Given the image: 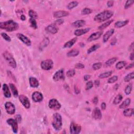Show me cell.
<instances>
[{
    "label": "cell",
    "mask_w": 134,
    "mask_h": 134,
    "mask_svg": "<svg viewBox=\"0 0 134 134\" xmlns=\"http://www.w3.org/2000/svg\"><path fill=\"white\" fill-rule=\"evenodd\" d=\"M123 99V96L121 94H118V95L116 96L115 98H114L113 101V104L114 105H117L120 103L121 101Z\"/></svg>",
    "instance_id": "4dcf8cb0"
},
{
    "label": "cell",
    "mask_w": 134,
    "mask_h": 134,
    "mask_svg": "<svg viewBox=\"0 0 134 134\" xmlns=\"http://www.w3.org/2000/svg\"><path fill=\"white\" fill-rule=\"evenodd\" d=\"M29 83L32 88H37L39 86V82L34 77L29 78Z\"/></svg>",
    "instance_id": "44dd1931"
},
{
    "label": "cell",
    "mask_w": 134,
    "mask_h": 134,
    "mask_svg": "<svg viewBox=\"0 0 134 134\" xmlns=\"http://www.w3.org/2000/svg\"><path fill=\"white\" fill-rule=\"evenodd\" d=\"M106 107V103H102L101 104V108L103 110H105V108Z\"/></svg>",
    "instance_id": "db71d44e"
},
{
    "label": "cell",
    "mask_w": 134,
    "mask_h": 134,
    "mask_svg": "<svg viewBox=\"0 0 134 134\" xmlns=\"http://www.w3.org/2000/svg\"><path fill=\"white\" fill-rule=\"evenodd\" d=\"M92 117L96 120H100L102 118V113L101 110L98 107H96L93 110L92 114Z\"/></svg>",
    "instance_id": "5bb4252c"
},
{
    "label": "cell",
    "mask_w": 134,
    "mask_h": 134,
    "mask_svg": "<svg viewBox=\"0 0 134 134\" xmlns=\"http://www.w3.org/2000/svg\"><path fill=\"white\" fill-rule=\"evenodd\" d=\"M74 90H75V93H76V94H79L80 93V90H79L78 88H76V86H75V88H74Z\"/></svg>",
    "instance_id": "680465c9"
},
{
    "label": "cell",
    "mask_w": 134,
    "mask_h": 134,
    "mask_svg": "<svg viewBox=\"0 0 134 134\" xmlns=\"http://www.w3.org/2000/svg\"><path fill=\"white\" fill-rule=\"evenodd\" d=\"M49 107L53 110H59L61 108V104L56 99L53 98L49 102Z\"/></svg>",
    "instance_id": "8992f818"
},
{
    "label": "cell",
    "mask_w": 134,
    "mask_h": 134,
    "mask_svg": "<svg viewBox=\"0 0 134 134\" xmlns=\"http://www.w3.org/2000/svg\"><path fill=\"white\" fill-rule=\"evenodd\" d=\"M114 29H111L110 30L108 31H107L106 32V33L104 34L103 38V40L104 43H106L108 41L109 38L113 35L114 33Z\"/></svg>",
    "instance_id": "d6986e66"
},
{
    "label": "cell",
    "mask_w": 134,
    "mask_h": 134,
    "mask_svg": "<svg viewBox=\"0 0 134 134\" xmlns=\"http://www.w3.org/2000/svg\"><path fill=\"white\" fill-rule=\"evenodd\" d=\"M133 67H134V63H131V64H129L128 66L126 67V70H128V69L133 68Z\"/></svg>",
    "instance_id": "f5cc1de1"
},
{
    "label": "cell",
    "mask_w": 134,
    "mask_h": 134,
    "mask_svg": "<svg viewBox=\"0 0 134 134\" xmlns=\"http://www.w3.org/2000/svg\"><path fill=\"white\" fill-rule=\"evenodd\" d=\"M9 86H10V88L11 89L12 92H13V95L15 98H16L17 96H18V91H17V88H16V86H15L14 84H12V83L9 84Z\"/></svg>",
    "instance_id": "83f0119b"
},
{
    "label": "cell",
    "mask_w": 134,
    "mask_h": 134,
    "mask_svg": "<svg viewBox=\"0 0 134 134\" xmlns=\"http://www.w3.org/2000/svg\"><path fill=\"white\" fill-rule=\"evenodd\" d=\"M15 120L18 123H20L22 121V117L20 115H17L15 116Z\"/></svg>",
    "instance_id": "681fc988"
},
{
    "label": "cell",
    "mask_w": 134,
    "mask_h": 134,
    "mask_svg": "<svg viewBox=\"0 0 134 134\" xmlns=\"http://www.w3.org/2000/svg\"><path fill=\"white\" fill-rule=\"evenodd\" d=\"M29 22L31 23V27H33L34 29H37V23L35 21V19H33V18H30L29 20Z\"/></svg>",
    "instance_id": "ab89813d"
},
{
    "label": "cell",
    "mask_w": 134,
    "mask_h": 134,
    "mask_svg": "<svg viewBox=\"0 0 134 134\" xmlns=\"http://www.w3.org/2000/svg\"><path fill=\"white\" fill-rule=\"evenodd\" d=\"M92 12V11L91 9L86 7V8H84L82 10L81 13L82 15H88L91 14Z\"/></svg>",
    "instance_id": "60d3db41"
},
{
    "label": "cell",
    "mask_w": 134,
    "mask_h": 134,
    "mask_svg": "<svg viewBox=\"0 0 134 134\" xmlns=\"http://www.w3.org/2000/svg\"><path fill=\"white\" fill-rule=\"evenodd\" d=\"M16 36L18 37V38L19 40H21L24 44H25L26 45H27V46H31V41L28 37L24 36V35L21 33L17 34Z\"/></svg>",
    "instance_id": "7c38bea8"
},
{
    "label": "cell",
    "mask_w": 134,
    "mask_h": 134,
    "mask_svg": "<svg viewBox=\"0 0 134 134\" xmlns=\"http://www.w3.org/2000/svg\"><path fill=\"white\" fill-rule=\"evenodd\" d=\"M63 23V19H58V20L56 21L55 23H54V24H55L56 25H61Z\"/></svg>",
    "instance_id": "f907efd6"
},
{
    "label": "cell",
    "mask_w": 134,
    "mask_h": 134,
    "mask_svg": "<svg viewBox=\"0 0 134 134\" xmlns=\"http://www.w3.org/2000/svg\"><path fill=\"white\" fill-rule=\"evenodd\" d=\"M117 61V58H112L110 59H109L105 63V65L106 67H110L111 66L112 64H113L115 62Z\"/></svg>",
    "instance_id": "836d02e7"
},
{
    "label": "cell",
    "mask_w": 134,
    "mask_h": 134,
    "mask_svg": "<svg viewBox=\"0 0 134 134\" xmlns=\"http://www.w3.org/2000/svg\"><path fill=\"white\" fill-rule=\"evenodd\" d=\"M85 24V21L78 20V21L73 22V23L72 24V25L74 27H76V28H80V27H83Z\"/></svg>",
    "instance_id": "603a6c76"
},
{
    "label": "cell",
    "mask_w": 134,
    "mask_h": 134,
    "mask_svg": "<svg viewBox=\"0 0 134 134\" xmlns=\"http://www.w3.org/2000/svg\"><path fill=\"white\" fill-rule=\"evenodd\" d=\"M134 53L133 52L132 53H131L130 54V60H134Z\"/></svg>",
    "instance_id": "94428289"
},
{
    "label": "cell",
    "mask_w": 134,
    "mask_h": 134,
    "mask_svg": "<svg viewBox=\"0 0 134 134\" xmlns=\"http://www.w3.org/2000/svg\"><path fill=\"white\" fill-rule=\"evenodd\" d=\"M78 2L77 1H72L70 2V3H69V4L68 5V6H67V8L69 9H73L74 7H75L76 6H78Z\"/></svg>",
    "instance_id": "d590c367"
},
{
    "label": "cell",
    "mask_w": 134,
    "mask_h": 134,
    "mask_svg": "<svg viewBox=\"0 0 134 134\" xmlns=\"http://www.w3.org/2000/svg\"><path fill=\"white\" fill-rule=\"evenodd\" d=\"M0 28L7 31H14L18 29L19 25L14 21L9 20L4 22H1Z\"/></svg>",
    "instance_id": "6da1fadb"
},
{
    "label": "cell",
    "mask_w": 134,
    "mask_h": 134,
    "mask_svg": "<svg viewBox=\"0 0 134 134\" xmlns=\"http://www.w3.org/2000/svg\"><path fill=\"white\" fill-rule=\"evenodd\" d=\"M52 125L56 130H60L63 125V120L61 116L59 113H55L53 115Z\"/></svg>",
    "instance_id": "3957f363"
},
{
    "label": "cell",
    "mask_w": 134,
    "mask_h": 134,
    "mask_svg": "<svg viewBox=\"0 0 134 134\" xmlns=\"http://www.w3.org/2000/svg\"><path fill=\"white\" fill-rule=\"evenodd\" d=\"M102 64L101 63H95L93 64L92 66V68L94 70H97L100 69L101 67Z\"/></svg>",
    "instance_id": "b9f144b4"
},
{
    "label": "cell",
    "mask_w": 134,
    "mask_h": 134,
    "mask_svg": "<svg viewBox=\"0 0 134 134\" xmlns=\"http://www.w3.org/2000/svg\"><path fill=\"white\" fill-rule=\"evenodd\" d=\"M46 30L52 34H55L58 33L59 31L58 27L55 24H52L49 25L46 28Z\"/></svg>",
    "instance_id": "4fadbf2b"
},
{
    "label": "cell",
    "mask_w": 134,
    "mask_h": 134,
    "mask_svg": "<svg viewBox=\"0 0 134 134\" xmlns=\"http://www.w3.org/2000/svg\"><path fill=\"white\" fill-rule=\"evenodd\" d=\"M75 68L78 69H81L84 68V65L81 63H78L75 65Z\"/></svg>",
    "instance_id": "c3c4849f"
},
{
    "label": "cell",
    "mask_w": 134,
    "mask_h": 134,
    "mask_svg": "<svg viewBox=\"0 0 134 134\" xmlns=\"http://www.w3.org/2000/svg\"><path fill=\"white\" fill-rule=\"evenodd\" d=\"M113 22V19H112V20H110V21H107L106 22H105V23L103 24L100 26H99L98 27V29H100V30H103V29H105L106 28H107L108 26H110L111 24Z\"/></svg>",
    "instance_id": "f546056e"
},
{
    "label": "cell",
    "mask_w": 134,
    "mask_h": 134,
    "mask_svg": "<svg viewBox=\"0 0 134 134\" xmlns=\"http://www.w3.org/2000/svg\"><path fill=\"white\" fill-rule=\"evenodd\" d=\"M69 13L66 11H56L54 13V16L56 18H61L69 15Z\"/></svg>",
    "instance_id": "e0dca14e"
},
{
    "label": "cell",
    "mask_w": 134,
    "mask_h": 134,
    "mask_svg": "<svg viewBox=\"0 0 134 134\" xmlns=\"http://www.w3.org/2000/svg\"><path fill=\"white\" fill-rule=\"evenodd\" d=\"M7 123L9 125H11V127L13 129V131L14 133H17L18 131V123L17 121L14 119L9 118L7 120Z\"/></svg>",
    "instance_id": "8fae6325"
},
{
    "label": "cell",
    "mask_w": 134,
    "mask_h": 134,
    "mask_svg": "<svg viewBox=\"0 0 134 134\" xmlns=\"http://www.w3.org/2000/svg\"><path fill=\"white\" fill-rule=\"evenodd\" d=\"M123 114L126 117H130L134 114V109L133 108L126 109L124 110Z\"/></svg>",
    "instance_id": "484cf974"
},
{
    "label": "cell",
    "mask_w": 134,
    "mask_h": 134,
    "mask_svg": "<svg viewBox=\"0 0 134 134\" xmlns=\"http://www.w3.org/2000/svg\"><path fill=\"white\" fill-rule=\"evenodd\" d=\"M94 85H95V87H98L100 85V81L98 80H96L94 82Z\"/></svg>",
    "instance_id": "11a10c76"
},
{
    "label": "cell",
    "mask_w": 134,
    "mask_h": 134,
    "mask_svg": "<svg viewBox=\"0 0 134 134\" xmlns=\"http://www.w3.org/2000/svg\"><path fill=\"white\" fill-rule=\"evenodd\" d=\"M21 20H22L23 21H25L26 19V17L25 15H21Z\"/></svg>",
    "instance_id": "91938a15"
},
{
    "label": "cell",
    "mask_w": 134,
    "mask_h": 134,
    "mask_svg": "<svg viewBox=\"0 0 134 134\" xmlns=\"http://www.w3.org/2000/svg\"><path fill=\"white\" fill-rule=\"evenodd\" d=\"M132 89H133L132 84H128V85L126 86V88L125 90V92L126 94H127V95H129V94H130L131 91H132Z\"/></svg>",
    "instance_id": "f35d334b"
},
{
    "label": "cell",
    "mask_w": 134,
    "mask_h": 134,
    "mask_svg": "<svg viewBox=\"0 0 134 134\" xmlns=\"http://www.w3.org/2000/svg\"><path fill=\"white\" fill-rule=\"evenodd\" d=\"M107 5L108 7H112L114 5V2L113 1H109L107 2Z\"/></svg>",
    "instance_id": "816d5d0a"
},
{
    "label": "cell",
    "mask_w": 134,
    "mask_h": 134,
    "mask_svg": "<svg viewBox=\"0 0 134 134\" xmlns=\"http://www.w3.org/2000/svg\"><path fill=\"white\" fill-rule=\"evenodd\" d=\"M126 64H127V63H126V61H119L118 63L116 64V68L117 69H118V70H120V69L123 68L124 67H125Z\"/></svg>",
    "instance_id": "1f68e13d"
},
{
    "label": "cell",
    "mask_w": 134,
    "mask_h": 134,
    "mask_svg": "<svg viewBox=\"0 0 134 134\" xmlns=\"http://www.w3.org/2000/svg\"><path fill=\"white\" fill-rule=\"evenodd\" d=\"M129 22L128 20H126L124 21H118L116 22L115 23V27L116 28H121L124 26H125L126 25H127Z\"/></svg>",
    "instance_id": "d4e9b609"
},
{
    "label": "cell",
    "mask_w": 134,
    "mask_h": 134,
    "mask_svg": "<svg viewBox=\"0 0 134 134\" xmlns=\"http://www.w3.org/2000/svg\"><path fill=\"white\" fill-rule=\"evenodd\" d=\"M49 39L48 38H45L43 41H42V43H41L39 48H40V49L41 48V49H43L44 48H45V47L48 45L49 44Z\"/></svg>",
    "instance_id": "74e56055"
},
{
    "label": "cell",
    "mask_w": 134,
    "mask_h": 134,
    "mask_svg": "<svg viewBox=\"0 0 134 134\" xmlns=\"http://www.w3.org/2000/svg\"><path fill=\"white\" fill-rule=\"evenodd\" d=\"M54 66L53 61L50 59L43 61L41 63V68L45 70H49L53 68Z\"/></svg>",
    "instance_id": "5b68a950"
},
{
    "label": "cell",
    "mask_w": 134,
    "mask_h": 134,
    "mask_svg": "<svg viewBox=\"0 0 134 134\" xmlns=\"http://www.w3.org/2000/svg\"><path fill=\"white\" fill-rule=\"evenodd\" d=\"M134 3V1H127L126 2L125 5V9H127L128 8H129L130 6H131L133 4V3Z\"/></svg>",
    "instance_id": "7dc6e473"
},
{
    "label": "cell",
    "mask_w": 134,
    "mask_h": 134,
    "mask_svg": "<svg viewBox=\"0 0 134 134\" xmlns=\"http://www.w3.org/2000/svg\"><path fill=\"white\" fill-rule=\"evenodd\" d=\"M81 130V126L78 125V124L72 123L70 125V133L72 134H78L80 133Z\"/></svg>",
    "instance_id": "52a82bcc"
},
{
    "label": "cell",
    "mask_w": 134,
    "mask_h": 134,
    "mask_svg": "<svg viewBox=\"0 0 134 134\" xmlns=\"http://www.w3.org/2000/svg\"><path fill=\"white\" fill-rule=\"evenodd\" d=\"M100 44H95V45H94L93 46H92L91 48H89L88 50V51H87V53L88 54H90L91 53H92V52H94V51H95V50H98V49L100 48Z\"/></svg>",
    "instance_id": "f1b7e54d"
},
{
    "label": "cell",
    "mask_w": 134,
    "mask_h": 134,
    "mask_svg": "<svg viewBox=\"0 0 134 134\" xmlns=\"http://www.w3.org/2000/svg\"><path fill=\"white\" fill-rule=\"evenodd\" d=\"M19 100L20 101L21 103L22 104V105L26 108L28 109L30 108V102H29L28 98L26 96L24 95H21L20 96H19Z\"/></svg>",
    "instance_id": "ba28073f"
},
{
    "label": "cell",
    "mask_w": 134,
    "mask_h": 134,
    "mask_svg": "<svg viewBox=\"0 0 134 134\" xmlns=\"http://www.w3.org/2000/svg\"><path fill=\"white\" fill-rule=\"evenodd\" d=\"M93 102L94 104H96L98 103V97H95L93 100Z\"/></svg>",
    "instance_id": "9f6ffc18"
},
{
    "label": "cell",
    "mask_w": 134,
    "mask_h": 134,
    "mask_svg": "<svg viewBox=\"0 0 134 134\" xmlns=\"http://www.w3.org/2000/svg\"><path fill=\"white\" fill-rule=\"evenodd\" d=\"M93 86V83L92 81H90L88 82L85 85V90H90L91 88H92V87Z\"/></svg>",
    "instance_id": "ee69618b"
},
{
    "label": "cell",
    "mask_w": 134,
    "mask_h": 134,
    "mask_svg": "<svg viewBox=\"0 0 134 134\" xmlns=\"http://www.w3.org/2000/svg\"><path fill=\"white\" fill-rule=\"evenodd\" d=\"M29 15L31 17V18H33L35 19L38 18V14H37L35 11L32 10V9L29 11Z\"/></svg>",
    "instance_id": "8d00e7d4"
},
{
    "label": "cell",
    "mask_w": 134,
    "mask_h": 134,
    "mask_svg": "<svg viewBox=\"0 0 134 134\" xmlns=\"http://www.w3.org/2000/svg\"><path fill=\"white\" fill-rule=\"evenodd\" d=\"M3 91L4 92V95L6 98H9L11 97V94L9 90V86L6 84L4 83L3 85Z\"/></svg>",
    "instance_id": "ffe728a7"
},
{
    "label": "cell",
    "mask_w": 134,
    "mask_h": 134,
    "mask_svg": "<svg viewBox=\"0 0 134 134\" xmlns=\"http://www.w3.org/2000/svg\"><path fill=\"white\" fill-rule=\"evenodd\" d=\"M1 36L5 39V40H6L7 41L10 42L11 41V39L10 38V37H9L7 34L5 33H2Z\"/></svg>",
    "instance_id": "bcb514c9"
},
{
    "label": "cell",
    "mask_w": 134,
    "mask_h": 134,
    "mask_svg": "<svg viewBox=\"0 0 134 134\" xmlns=\"http://www.w3.org/2000/svg\"><path fill=\"white\" fill-rule=\"evenodd\" d=\"M134 78V72H132L128 74L124 78V81L126 82H129L130 80H133Z\"/></svg>",
    "instance_id": "e575fe53"
},
{
    "label": "cell",
    "mask_w": 134,
    "mask_h": 134,
    "mask_svg": "<svg viewBox=\"0 0 134 134\" xmlns=\"http://www.w3.org/2000/svg\"><path fill=\"white\" fill-rule=\"evenodd\" d=\"M131 102V100L130 98H126L125 100L123 101V102L121 103V105L120 106V108L121 109H125L126 107L130 105Z\"/></svg>",
    "instance_id": "cb8c5ba5"
},
{
    "label": "cell",
    "mask_w": 134,
    "mask_h": 134,
    "mask_svg": "<svg viewBox=\"0 0 134 134\" xmlns=\"http://www.w3.org/2000/svg\"><path fill=\"white\" fill-rule=\"evenodd\" d=\"M76 40H77V38H74L72 39L71 40L68 41L64 44L63 47L65 48H70L73 45L76 43Z\"/></svg>",
    "instance_id": "7402d4cb"
},
{
    "label": "cell",
    "mask_w": 134,
    "mask_h": 134,
    "mask_svg": "<svg viewBox=\"0 0 134 134\" xmlns=\"http://www.w3.org/2000/svg\"><path fill=\"white\" fill-rule=\"evenodd\" d=\"M64 78H64V70L63 69H61L57 71L53 76V80L54 81L63 80Z\"/></svg>",
    "instance_id": "9c48e42d"
},
{
    "label": "cell",
    "mask_w": 134,
    "mask_h": 134,
    "mask_svg": "<svg viewBox=\"0 0 134 134\" xmlns=\"http://www.w3.org/2000/svg\"><path fill=\"white\" fill-rule=\"evenodd\" d=\"M113 71H107L105 72H104L103 73H101L100 76H99V78L101 79H104V78H106L109 76H111L112 74Z\"/></svg>",
    "instance_id": "d6a6232c"
},
{
    "label": "cell",
    "mask_w": 134,
    "mask_h": 134,
    "mask_svg": "<svg viewBox=\"0 0 134 134\" xmlns=\"http://www.w3.org/2000/svg\"><path fill=\"white\" fill-rule=\"evenodd\" d=\"M32 99L35 102H40L43 100V96L39 92H35L32 94Z\"/></svg>",
    "instance_id": "2e32d148"
},
{
    "label": "cell",
    "mask_w": 134,
    "mask_h": 134,
    "mask_svg": "<svg viewBox=\"0 0 134 134\" xmlns=\"http://www.w3.org/2000/svg\"><path fill=\"white\" fill-rule=\"evenodd\" d=\"M79 54V51L76 50V49H73L71 50L70 51H69L67 53V56L69 57H76Z\"/></svg>",
    "instance_id": "4316f807"
},
{
    "label": "cell",
    "mask_w": 134,
    "mask_h": 134,
    "mask_svg": "<svg viewBox=\"0 0 134 134\" xmlns=\"http://www.w3.org/2000/svg\"><path fill=\"white\" fill-rule=\"evenodd\" d=\"M90 78H91V76L90 75H85V76H84V79L85 81H87Z\"/></svg>",
    "instance_id": "6f0895ef"
},
{
    "label": "cell",
    "mask_w": 134,
    "mask_h": 134,
    "mask_svg": "<svg viewBox=\"0 0 134 134\" xmlns=\"http://www.w3.org/2000/svg\"><path fill=\"white\" fill-rule=\"evenodd\" d=\"M76 74V71L74 69H70L67 72V76L68 77H72L74 76V74Z\"/></svg>",
    "instance_id": "7bdbcfd3"
},
{
    "label": "cell",
    "mask_w": 134,
    "mask_h": 134,
    "mask_svg": "<svg viewBox=\"0 0 134 134\" xmlns=\"http://www.w3.org/2000/svg\"><path fill=\"white\" fill-rule=\"evenodd\" d=\"M3 55L4 58L7 62V63L9 64V66L14 69L16 68L17 64L16 61L10 53H9L8 51H5L3 54Z\"/></svg>",
    "instance_id": "277c9868"
},
{
    "label": "cell",
    "mask_w": 134,
    "mask_h": 134,
    "mask_svg": "<svg viewBox=\"0 0 134 134\" xmlns=\"http://www.w3.org/2000/svg\"><path fill=\"white\" fill-rule=\"evenodd\" d=\"M90 28H86L84 29H76L74 31V35L76 36H80L81 35H83L84 34H85L90 31Z\"/></svg>",
    "instance_id": "ac0fdd59"
},
{
    "label": "cell",
    "mask_w": 134,
    "mask_h": 134,
    "mask_svg": "<svg viewBox=\"0 0 134 134\" xmlns=\"http://www.w3.org/2000/svg\"><path fill=\"white\" fill-rule=\"evenodd\" d=\"M113 15V12L110 10H106L96 15L94 17V20L98 23H101L108 20L111 17H112Z\"/></svg>",
    "instance_id": "7a4b0ae2"
},
{
    "label": "cell",
    "mask_w": 134,
    "mask_h": 134,
    "mask_svg": "<svg viewBox=\"0 0 134 134\" xmlns=\"http://www.w3.org/2000/svg\"><path fill=\"white\" fill-rule=\"evenodd\" d=\"M117 80H118V76H115L109 79L107 82L108 83H115L116 81H117Z\"/></svg>",
    "instance_id": "f6af8a7d"
},
{
    "label": "cell",
    "mask_w": 134,
    "mask_h": 134,
    "mask_svg": "<svg viewBox=\"0 0 134 134\" xmlns=\"http://www.w3.org/2000/svg\"><path fill=\"white\" fill-rule=\"evenodd\" d=\"M5 107L7 113L10 115H13L15 112V107L14 104L11 102H6L5 104Z\"/></svg>",
    "instance_id": "30bf717a"
},
{
    "label": "cell",
    "mask_w": 134,
    "mask_h": 134,
    "mask_svg": "<svg viewBox=\"0 0 134 134\" xmlns=\"http://www.w3.org/2000/svg\"><path fill=\"white\" fill-rule=\"evenodd\" d=\"M103 32L102 31H97L95 33H94L93 34H91V35L89 36L88 39V41L89 42H91L94 40H96L97 39H99L101 37V36L102 35Z\"/></svg>",
    "instance_id": "9a60e30c"
}]
</instances>
